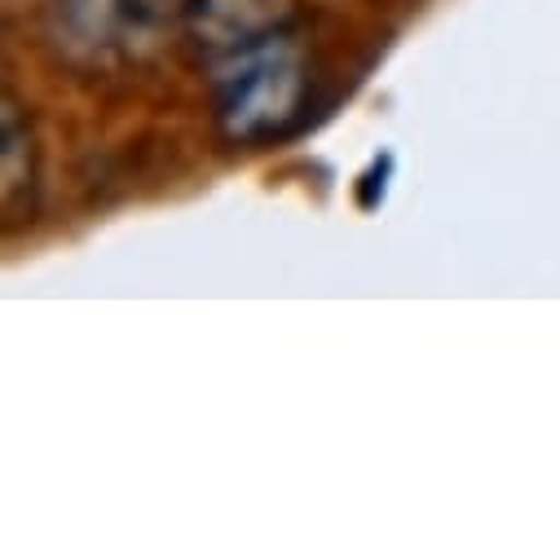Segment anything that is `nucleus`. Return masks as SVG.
<instances>
[{
    "label": "nucleus",
    "instance_id": "20e7f679",
    "mask_svg": "<svg viewBox=\"0 0 560 560\" xmlns=\"http://www.w3.org/2000/svg\"><path fill=\"white\" fill-rule=\"evenodd\" d=\"M0 142H5V160H0V195H5V217L23 221L36 208V132L27 110L5 93V115H0Z\"/></svg>",
    "mask_w": 560,
    "mask_h": 560
},
{
    "label": "nucleus",
    "instance_id": "f03ea898",
    "mask_svg": "<svg viewBox=\"0 0 560 560\" xmlns=\"http://www.w3.org/2000/svg\"><path fill=\"white\" fill-rule=\"evenodd\" d=\"M173 23V0H54V40L84 67L142 58Z\"/></svg>",
    "mask_w": 560,
    "mask_h": 560
},
{
    "label": "nucleus",
    "instance_id": "7ed1b4c3",
    "mask_svg": "<svg viewBox=\"0 0 560 560\" xmlns=\"http://www.w3.org/2000/svg\"><path fill=\"white\" fill-rule=\"evenodd\" d=\"M288 0H173V23H182L199 45L230 54L273 27H283Z\"/></svg>",
    "mask_w": 560,
    "mask_h": 560
},
{
    "label": "nucleus",
    "instance_id": "f257e3e1",
    "mask_svg": "<svg viewBox=\"0 0 560 560\" xmlns=\"http://www.w3.org/2000/svg\"><path fill=\"white\" fill-rule=\"evenodd\" d=\"M314 106V62L305 45L273 27L230 54H221L212 75V115L225 142L265 147L283 142L310 119Z\"/></svg>",
    "mask_w": 560,
    "mask_h": 560
}]
</instances>
